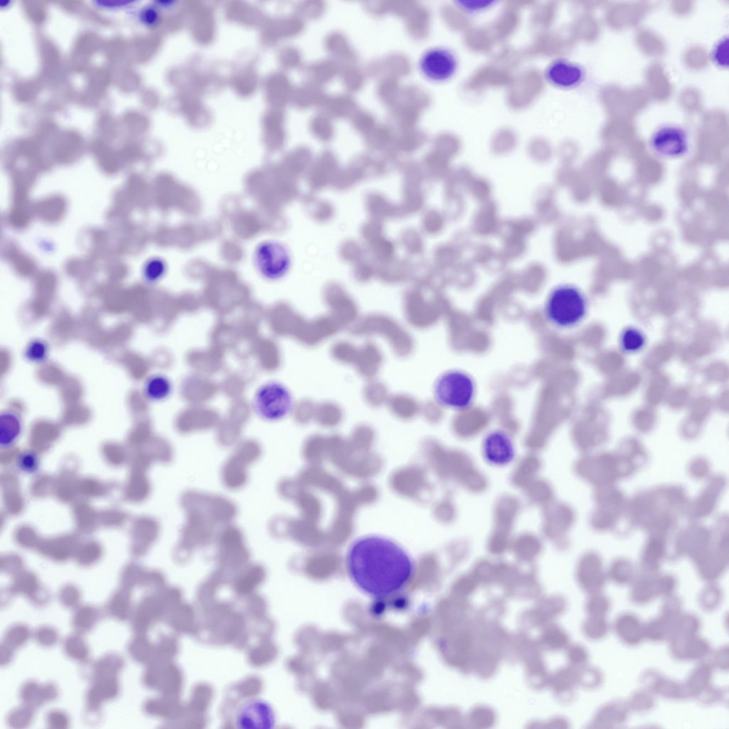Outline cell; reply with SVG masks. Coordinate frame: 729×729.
<instances>
[{"label": "cell", "instance_id": "6da1fadb", "mask_svg": "<svg viewBox=\"0 0 729 729\" xmlns=\"http://www.w3.org/2000/svg\"><path fill=\"white\" fill-rule=\"evenodd\" d=\"M346 564L354 583L375 598L398 593L410 582L415 571L412 557L401 546L376 535L354 541L349 548Z\"/></svg>", "mask_w": 729, "mask_h": 729}, {"label": "cell", "instance_id": "7a4b0ae2", "mask_svg": "<svg viewBox=\"0 0 729 729\" xmlns=\"http://www.w3.org/2000/svg\"><path fill=\"white\" fill-rule=\"evenodd\" d=\"M589 303L578 287L562 284L549 293L544 302V314L549 322L559 329H571L586 318Z\"/></svg>", "mask_w": 729, "mask_h": 729}, {"label": "cell", "instance_id": "3957f363", "mask_svg": "<svg viewBox=\"0 0 729 729\" xmlns=\"http://www.w3.org/2000/svg\"><path fill=\"white\" fill-rule=\"evenodd\" d=\"M433 394L442 407L455 411H464L474 403L476 385L473 378L464 371L449 370L435 380Z\"/></svg>", "mask_w": 729, "mask_h": 729}, {"label": "cell", "instance_id": "277c9868", "mask_svg": "<svg viewBox=\"0 0 729 729\" xmlns=\"http://www.w3.org/2000/svg\"><path fill=\"white\" fill-rule=\"evenodd\" d=\"M295 398L283 383L273 380L261 385L254 394L252 406L262 419L275 422L283 420L293 410Z\"/></svg>", "mask_w": 729, "mask_h": 729}, {"label": "cell", "instance_id": "5b68a950", "mask_svg": "<svg viewBox=\"0 0 729 729\" xmlns=\"http://www.w3.org/2000/svg\"><path fill=\"white\" fill-rule=\"evenodd\" d=\"M417 68L422 76L434 84L451 80L457 73L459 60L451 50L433 47L425 50L419 58Z\"/></svg>", "mask_w": 729, "mask_h": 729}, {"label": "cell", "instance_id": "8992f818", "mask_svg": "<svg viewBox=\"0 0 729 729\" xmlns=\"http://www.w3.org/2000/svg\"><path fill=\"white\" fill-rule=\"evenodd\" d=\"M652 151L664 159L680 158L689 152V133L683 126L676 124H662L652 132L649 141Z\"/></svg>", "mask_w": 729, "mask_h": 729}, {"label": "cell", "instance_id": "52a82bcc", "mask_svg": "<svg viewBox=\"0 0 729 729\" xmlns=\"http://www.w3.org/2000/svg\"><path fill=\"white\" fill-rule=\"evenodd\" d=\"M234 723L239 728H273L276 723V716L269 703L253 698L238 707Z\"/></svg>", "mask_w": 729, "mask_h": 729}, {"label": "cell", "instance_id": "ba28073f", "mask_svg": "<svg viewBox=\"0 0 729 729\" xmlns=\"http://www.w3.org/2000/svg\"><path fill=\"white\" fill-rule=\"evenodd\" d=\"M586 75V70L581 65L564 58L552 61L544 71V77L551 86L565 91L580 87Z\"/></svg>", "mask_w": 729, "mask_h": 729}, {"label": "cell", "instance_id": "9c48e42d", "mask_svg": "<svg viewBox=\"0 0 729 729\" xmlns=\"http://www.w3.org/2000/svg\"><path fill=\"white\" fill-rule=\"evenodd\" d=\"M483 457L488 464L503 467L512 464L516 456V447L512 437L506 432L495 429L490 432L483 439Z\"/></svg>", "mask_w": 729, "mask_h": 729}, {"label": "cell", "instance_id": "30bf717a", "mask_svg": "<svg viewBox=\"0 0 729 729\" xmlns=\"http://www.w3.org/2000/svg\"><path fill=\"white\" fill-rule=\"evenodd\" d=\"M256 265L265 278L271 280L283 277L290 266L287 251L276 242L264 243L256 256Z\"/></svg>", "mask_w": 729, "mask_h": 729}, {"label": "cell", "instance_id": "8fae6325", "mask_svg": "<svg viewBox=\"0 0 729 729\" xmlns=\"http://www.w3.org/2000/svg\"><path fill=\"white\" fill-rule=\"evenodd\" d=\"M642 688L652 692L654 696L674 701H683L691 698L685 684L663 676L653 669L643 672L640 676Z\"/></svg>", "mask_w": 729, "mask_h": 729}, {"label": "cell", "instance_id": "7c38bea8", "mask_svg": "<svg viewBox=\"0 0 729 729\" xmlns=\"http://www.w3.org/2000/svg\"><path fill=\"white\" fill-rule=\"evenodd\" d=\"M613 629L618 638L627 646L637 647L645 640L644 623L632 613L619 615L615 620Z\"/></svg>", "mask_w": 729, "mask_h": 729}, {"label": "cell", "instance_id": "4fadbf2b", "mask_svg": "<svg viewBox=\"0 0 729 729\" xmlns=\"http://www.w3.org/2000/svg\"><path fill=\"white\" fill-rule=\"evenodd\" d=\"M630 711L625 702L613 701L601 706L592 720L591 728L613 729L622 727L627 720Z\"/></svg>", "mask_w": 729, "mask_h": 729}, {"label": "cell", "instance_id": "5bb4252c", "mask_svg": "<svg viewBox=\"0 0 729 729\" xmlns=\"http://www.w3.org/2000/svg\"><path fill=\"white\" fill-rule=\"evenodd\" d=\"M23 429L20 415L12 410H6L0 415V444L8 447L19 439Z\"/></svg>", "mask_w": 729, "mask_h": 729}, {"label": "cell", "instance_id": "9a60e30c", "mask_svg": "<svg viewBox=\"0 0 729 729\" xmlns=\"http://www.w3.org/2000/svg\"><path fill=\"white\" fill-rule=\"evenodd\" d=\"M172 390V382L168 376L161 373H155L148 377L143 386L146 398L153 402H160L167 400Z\"/></svg>", "mask_w": 729, "mask_h": 729}, {"label": "cell", "instance_id": "2e32d148", "mask_svg": "<svg viewBox=\"0 0 729 729\" xmlns=\"http://www.w3.org/2000/svg\"><path fill=\"white\" fill-rule=\"evenodd\" d=\"M714 668L710 662L701 661L684 682L691 698L712 684Z\"/></svg>", "mask_w": 729, "mask_h": 729}, {"label": "cell", "instance_id": "e0dca14e", "mask_svg": "<svg viewBox=\"0 0 729 729\" xmlns=\"http://www.w3.org/2000/svg\"><path fill=\"white\" fill-rule=\"evenodd\" d=\"M674 634V623L660 615L644 623L645 640L650 642H669Z\"/></svg>", "mask_w": 729, "mask_h": 729}, {"label": "cell", "instance_id": "ac0fdd59", "mask_svg": "<svg viewBox=\"0 0 729 729\" xmlns=\"http://www.w3.org/2000/svg\"><path fill=\"white\" fill-rule=\"evenodd\" d=\"M647 337L638 328L629 327L623 330L619 338L621 350L629 354L641 352L647 345Z\"/></svg>", "mask_w": 729, "mask_h": 729}, {"label": "cell", "instance_id": "d6986e66", "mask_svg": "<svg viewBox=\"0 0 729 729\" xmlns=\"http://www.w3.org/2000/svg\"><path fill=\"white\" fill-rule=\"evenodd\" d=\"M711 653L710 643L704 638L696 635L686 639L684 661H703Z\"/></svg>", "mask_w": 729, "mask_h": 729}, {"label": "cell", "instance_id": "ffe728a7", "mask_svg": "<svg viewBox=\"0 0 729 729\" xmlns=\"http://www.w3.org/2000/svg\"><path fill=\"white\" fill-rule=\"evenodd\" d=\"M630 712L646 713L655 706L654 695L649 690L642 688L633 691L625 701Z\"/></svg>", "mask_w": 729, "mask_h": 729}, {"label": "cell", "instance_id": "44dd1931", "mask_svg": "<svg viewBox=\"0 0 729 729\" xmlns=\"http://www.w3.org/2000/svg\"><path fill=\"white\" fill-rule=\"evenodd\" d=\"M701 627V623L696 615L683 613L674 622V634L689 638L698 635Z\"/></svg>", "mask_w": 729, "mask_h": 729}, {"label": "cell", "instance_id": "7402d4cb", "mask_svg": "<svg viewBox=\"0 0 729 729\" xmlns=\"http://www.w3.org/2000/svg\"><path fill=\"white\" fill-rule=\"evenodd\" d=\"M723 600L722 591L716 586H708L701 591L698 596V603L701 609L707 613L718 610Z\"/></svg>", "mask_w": 729, "mask_h": 729}, {"label": "cell", "instance_id": "603a6c76", "mask_svg": "<svg viewBox=\"0 0 729 729\" xmlns=\"http://www.w3.org/2000/svg\"><path fill=\"white\" fill-rule=\"evenodd\" d=\"M50 355V346L44 340L34 339L26 346L24 356L32 363L39 364L46 361Z\"/></svg>", "mask_w": 729, "mask_h": 729}, {"label": "cell", "instance_id": "cb8c5ba5", "mask_svg": "<svg viewBox=\"0 0 729 729\" xmlns=\"http://www.w3.org/2000/svg\"><path fill=\"white\" fill-rule=\"evenodd\" d=\"M610 626L606 617L589 616L584 625L586 635L596 641L605 638L610 632Z\"/></svg>", "mask_w": 729, "mask_h": 729}, {"label": "cell", "instance_id": "d4e9b609", "mask_svg": "<svg viewBox=\"0 0 729 729\" xmlns=\"http://www.w3.org/2000/svg\"><path fill=\"white\" fill-rule=\"evenodd\" d=\"M631 601L639 605L650 603L658 598L655 583H643L636 585L632 590L630 596Z\"/></svg>", "mask_w": 729, "mask_h": 729}, {"label": "cell", "instance_id": "484cf974", "mask_svg": "<svg viewBox=\"0 0 729 729\" xmlns=\"http://www.w3.org/2000/svg\"><path fill=\"white\" fill-rule=\"evenodd\" d=\"M683 613V603L679 596L671 594L663 598L660 608L661 617L674 623Z\"/></svg>", "mask_w": 729, "mask_h": 729}, {"label": "cell", "instance_id": "4316f807", "mask_svg": "<svg viewBox=\"0 0 729 729\" xmlns=\"http://www.w3.org/2000/svg\"><path fill=\"white\" fill-rule=\"evenodd\" d=\"M611 609V602L601 593L591 594L587 603L589 616L606 617Z\"/></svg>", "mask_w": 729, "mask_h": 729}, {"label": "cell", "instance_id": "83f0119b", "mask_svg": "<svg viewBox=\"0 0 729 729\" xmlns=\"http://www.w3.org/2000/svg\"><path fill=\"white\" fill-rule=\"evenodd\" d=\"M711 62L718 69L728 68V38L724 36L713 45L710 53Z\"/></svg>", "mask_w": 729, "mask_h": 729}, {"label": "cell", "instance_id": "f1b7e54d", "mask_svg": "<svg viewBox=\"0 0 729 729\" xmlns=\"http://www.w3.org/2000/svg\"><path fill=\"white\" fill-rule=\"evenodd\" d=\"M725 691L712 684L698 693L694 698L703 705H713L725 699Z\"/></svg>", "mask_w": 729, "mask_h": 729}, {"label": "cell", "instance_id": "f546056e", "mask_svg": "<svg viewBox=\"0 0 729 729\" xmlns=\"http://www.w3.org/2000/svg\"><path fill=\"white\" fill-rule=\"evenodd\" d=\"M456 6L461 11L468 14H475L487 11L492 8L495 1L489 0H464V1L456 2Z\"/></svg>", "mask_w": 729, "mask_h": 729}, {"label": "cell", "instance_id": "4dcf8cb0", "mask_svg": "<svg viewBox=\"0 0 729 729\" xmlns=\"http://www.w3.org/2000/svg\"><path fill=\"white\" fill-rule=\"evenodd\" d=\"M714 669L727 672L729 669V647L723 645L719 647L713 654L710 662Z\"/></svg>", "mask_w": 729, "mask_h": 729}, {"label": "cell", "instance_id": "1f68e13d", "mask_svg": "<svg viewBox=\"0 0 729 729\" xmlns=\"http://www.w3.org/2000/svg\"><path fill=\"white\" fill-rule=\"evenodd\" d=\"M583 683L586 687L597 689L603 683V674L597 667L588 668L584 674Z\"/></svg>", "mask_w": 729, "mask_h": 729}, {"label": "cell", "instance_id": "d6a6232c", "mask_svg": "<svg viewBox=\"0 0 729 729\" xmlns=\"http://www.w3.org/2000/svg\"><path fill=\"white\" fill-rule=\"evenodd\" d=\"M19 465L23 471L28 472L34 471L38 466V457L33 453H26L22 455Z\"/></svg>", "mask_w": 729, "mask_h": 729}, {"label": "cell", "instance_id": "836d02e7", "mask_svg": "<svg viewBox=\"0 0 729 729\" xmlns=\"http://www.w3.org/2000/svg\"><path fill=\"white\" fill-rule=\"evenodd\" d=\"M139 18L142 23L150 26L155 23L156 15L153 10L147 9L141 13Z\"/></svg>", "mask_w": 729, "mask_h": 729}]
</instances>
